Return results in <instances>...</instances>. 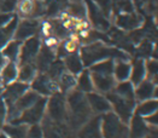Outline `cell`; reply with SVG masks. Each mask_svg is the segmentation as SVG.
I'll use <instances>...</instances> for the list:
<instances>
[{
	"label": "cell",
	"mask_w": 158,
	"mask_h": 138,
	"mask_svg": "<svg viewBox=\"0 0 158 138\" xmlns=\"http://www.w3.org/2000/svg\"><path fill=\"white\" fill-rule=\"evenodd\" d=\"M65 102L68 110L66 125L73 132L77 131L91 116H93V113L86 98V93L74 88L73 91L66 93Z\"/></svg>",
	"instance_id": "6da1fadb"
},
{
	"label": "cell",
	"mask_w": 158,
	"mask_h": 138,
	"mask_svg": "<svg viewBox=\"0 0 158 138\" xmlns=\"http://www.w3.org/2000/svg\"><path fill=\"white\" fill-rule=\"evenodd\" d=\"M80 57L82 59L83 67H91L92 64L104 59H131L128 52L115 46H109L103 41H94L80 46Z\"/></svg>",
	"instance_id": "7a4b0ae2"
},
{
	"label": "cell",
	"mask_w": 158,
	"mask_h": 138,
	"mask_svg": "<svg viewBox=\"0 0 158 138\" xmlns=\"http://www.w3.org/2000/svg\"><path fill=\"white\" fill-rule=\"evenodd\" d=\"M102 135L103 138H128V125L110 110L102 115Z\"/></svg>",
	"instance_id": "3957f363"
},
{
	"label": "cell",
	"mask_w": 158,
	"mask_h": 138,
	"mask_svg": "<svg viewBox=\"0 0 158 138\" xmlns=\"http://www.w3.org/2000/svg\"><path fill=\"white\" fill-rule=\"evenodd\" d=\"M45 116L56 124H66L68 110L65 95H63L62 92H56L52 96L47 97Z\"/></svg>",
	"instance_id": "277c9868"
},
{
	"label": "cell",
	"mask_w": 158,
	"mask_h": 138,
	"mask_svg": "<svg viewBox=\"0 0 158 138\" xmlns=\"http://www.w3.org/2000/svg\"><path fill=\"white\" fill-rule=\"evenodd\" d=\"M17 17L22 19H39L47 14L46 0H17L16 4Z\"/></svg>",
	"instance_id": "5b68a950"
},
{
	"label": "cell",
	"mask_w": 158,
	"mask_h": 138,
	"mask_svg": "<svg viewBox=\"0 0 158 138\" xmlns=\"http://www.w3.org/2000/svg\"><path fill=\"white\" fill-rule=\"evenodd\" d=\"M105 96L107 98V101L110 102L111 110L118 116L121 121H123L124 124L128 125L132 115L134 114V108L136 106V102L131 101V99H126L123 97H119L118 95H116L112 91L106 93Z\"/></svg>",
	"instance_id": "8992f818"
},
{
	"label": "cell",
	"mask_w": 158,
	"mask_h": 138,
	"mask_svg": "<svg viewBox=\"0 0 158 138\" xmlns=\"http://www.w3.org/2000/svg\"><path fill=\"white\" fill-rule=\"evenodd\" d=\"M46 103H47V97L41 96L31 107L26 109L15 121L10 124H23L27 126L40 124L46 113Z\"/></svg>",
	"instance_id": "52a82bcc"
},
{
	"label": "cell",
	"mask_w": 158,
	"mask_h": 138,
	"mask_svg": "<svg viewBox=\"0 0 158 138\" xmlns=\"http://www.w3.org/2000/svg\"><path fill=\"white\" fill-rule=\"evenodd\" d=\"M30 88L42 97H50L59 92L57 81L52 80L46 73H38L35 79L30 83Z\"/></svg>",
	"instance_id": "ba28073f"
},
{
	"label": "cell",
	"mask_w": 158,
	"mask_h": 138,
	"mask_svg": "<svg viewBox=\"0 0 158 138\" xmlns=\"http://www.w3.org/2000/svg\"><path fill=\"white\" fill-rule=\"evenodd\" d=\"M41 40L38 35H34L29 39H27L22 42L19 56L17 64H23V63H34L36 56L39 54V50L41 47Z\"/></svg>",
	"instance_id": "9c48e42d"
},
{
	"label": "cell",
	"mask_w": 158,
	"mask_h": 138,
	"mask_svg": "<svg viewBox=\"0 0 158 138\" xmlns=\"http://www.w3.org/2000/svg\"><path fill=\"white\" fill-rule=\"evenodd\" d=\"M114 22L116 27L123 32H132L144 26V17L140 14L133 11L127 14H119L114 16Z\"/></svg>",
	"instance_id": "30bf717a"
},
{
	"label": "cell",
	"mask_w": 158,
	"mask_h": 138,
	"mask_svg": "<svg viewBox=\"0 0 158 138\" xmlns=\"http://www.w3.org/2000/svg\"><path fill=\"white\" fill-rule=\"evenodd\" d=\"M85 5L87 9V16H88V21L91 22L92 27H94L99 32H106L110 29V19L103 14L98 6L93 2L92 0H85Z\"/></svg>",
	"instance_id": "8fae6325"
},
{
	"label": "cell",
	"mask_w": 158,
	"mask_h": 138,
	"mask_svg": "<svg viewBox=\"0 0 158 138\" xmlns=\"http://www.w3.org/2000/svg\"><path fill=\"white\" fill-rule=\"evenodd\" d=\"M40 126L42 130L44 138H69L70 133L73 132L66 124H56L46 116H44Z\"/></svg>",
	"instance_id": "7c38bea8"
},
{
	"label": "cell",
	"mask_w": 158,
	"mask_h": 138,
	"mask_svg": "<svg viewBox=\"0 0 158 138\" xmlns=\"http://www.w3.org/2000/svg\"><path fill=\"white\" fill-rule=\"evenodd\" d=\"M39 19H28V18H26V19L18 21L15 34H13V39L19 40V41H24L27 39L36 35L39 33Z\"/></svg>",
	"instance_id": "4fadbf2b"
},
{
	"label": "cell",
	"mask_w": 158,
	"mask_h": 138,
	"mask_svg": "<svg viewBox=\"0 0 158 138\" xmlns=\"http://www.w3.org/2000/svg\"><path fill=\"white\" fill-rule=\"evenodd\" d=\"M77 138H103L102 115H93L77 130Z\"/></svg>",
	"instance_id": "5bb4252c"
},
{
	"label": "cell",
	"mask_w": 158,
	"mask_h": 138,
	"mask_svg": "<svg viewBox=\"0 0 158 138\" xmlns=\"http://www.w3.org/2000/svg\"><path fill=\"white\" fill-rule=\"evenodd\" d=\"M29 88H30L29 84L21 83V81L16 80L12 84H9L5 87V90H2L0 96H1V99L4 101V103L6 104V107H9V106H12L13 103Z\"/></svg>",
	"instance_id": "9a60e30c"
},
{
	"label": "cell",
	"mask_w": 158,
	"mask_h": 138,
	"mask_svg": "<svg viewBox=\"0 0 158 138\" xmlns=\"http://www.w3.org/2000/svg\"><path fill=\"white\" fill-rule=\"evenodd\" d=\"M86 98H87L88 106L92 110L93 115H103L111 110L110 102L107 101L105 95L98 93L95 91H91L86 93Z\"/></svg>",
	"instance_id": "2e32d148"
},
{
	"label": "cell",
	"mask_w": 158,
	"mask_h": 138,
	"mask_svg": "<svg viewBox=\"0 0 158 138\" xmlns=\"http://www.w3.org/2000/svg\"><path fill=\"white\" fill-rule=\"evenodd\" d=\"M134 96H135L136 103L146 101V99L156 98L157 97V81L144 79L141 83L138 84L134 87Z\"/></svg>",
	"instance_id": "e0dca14e"
},
{
	"label": "cell",
	"mask_w": 158,
	"mask_h": 138,
	"mask_svg": "<svg viewBox=\"0 0 158 138\" xmlns=\"http://www.w3.org/2000/svg\"><path fill=\"white\" fill-rule=\"evenodd\" d=\"M91 79H92L93 90L98 93H102V95H106V93L111 92L116 85V80L114 79L112 75L91 73Z\"/></svg>",
	"instance_id": "ac0fdd59"
},
{
	"label": "cell",
	"mask_w": 158,
	"mask_h": 138,
	"mask_svg": "<svg viewBox=\"0 0 158 138\" xmlns=\"http://www.w3.org/2000/svg\"><path fill=\"white\" fill-rule=\"evenodd\" d=\"M150 127L152 126L146 124L143 116L134 113L128 123V138H145Z\"/></svg>",
	"instance_id": "d6986e66"
},
{
	"label": "cell",
	"mask_w": 158,
	"mask_h": 138,
	"mask_svg": "<svg viewBox=\"0 0 158 138\" xmlns=\"http://www.w3.org/2000/svg\"><path fill=\"white\" fill-rule=\"evenodd\" d=\"M56 58L57 57H56V52L54 51L47 49L44 45H41V47H40L39 50V54H38L35 61H34V64L36 67L38 73H45Z\"/></svg>",
	"instance_id": "ffe728a7"
},
{
	"label": "cell",
	"mask_w": 158,
	"mask_h": 138,
	"mask_svg": "<svg viewBox=\"0 0 158 138\" xmlns=\"http://www.w3.org/2000/svg\"><path fill=\"white\" fill-rule=\"evenodd\" d=\"M131 69H132L131 59H128V61H126V59H115V62H114V70H112V76L116 80V83L129 80Z\"/></svg>",
	"instance_id": "44dd1931"
},
{
	"label": "cell",
	"mask_w": 158,
	"mask_h": 138,
	"mask_svg": "<svg viewBox=\"0 0 158 138\" xmlns=\"http://www.w3.org/2000/svg\"><path fill=\"white\" fill-rule=\"evenodd\" d=\"M132 69H131V76L129 81L135 87L138 84H140L144 79H146V69H145V59L143 58H135L131 62Z\"/></svg>",
	"instance_id": "7402d4cb"
},
{
	"label": "cell",
	"mask_w": 158,
	"mask_h": 138,
	"mask_svg": "<svg viewBox=\"0 0 158 138\" xmlns=\"http://www.w3.org/2000/svg\"><path fill=\"white\" fill-rule=\"evenodd\" d=\"M18 74V64L16 62L6 61L5 64L1 67L0 73V83L2 86H7L9 84H12L17 80Z\"/></svg>",
	"instance_id": "603a6c76"
},
{
	"label": "cell",
	"mask_w": 158,
	"mask_h": 138,
	"mask_svg": "<svg viewBox=\"0 0 158 138\" xmlns=\"http://www.w3.org/2000/svg\"><path fill=\"white\" fill-rule=\"evenodd\" d=\"M38 75V70L34 63H23L18 64V74H17V81L29 84L35 79Z\"/></svg>",
	"instance_id": "cb8c5ba5"
},
{
	"label": "cell",
	"mask_w": 158,
	"mask_h": 138,
	"mask_svg": "<svg viewBox=\"0 0 158 138\" xmlns=\"http://www.w3.org/2000/svg\"><path fill=\"white\" fill-rule=\"evenodd\" d=\"M62 61H63V63H64V67H65L66 71L74 74L75 76L79 75L80 73L85 69L79 52H77V54H73V55L65 56Z\"/></svg>",
	"instance_id": "d4e9b609"
},
{
	"label": "cell",
	"mask_w": 158,
	"mask_h": 138,
	"mask_svg": "<svg viewBox=\"0 0 158 138\" xmlns=\"http://www.w3.org/2000/svg\"><path fill=\"white\" fill-rule=\"evenodd\" d=\"M57 84H58L59 92H62L63 95H66V93H69L70 91H73L76 87V76L74 74L64 70L63 74L59 76Z\"/></svg>",
	"instance_id": "484cf974"
},
{
	"label": "cell",
	"mask_w": 158,
	"mask_h": 138,
	"mask_svg": "<svg viewBox=\"0 0 158 138\" xmlns=\"http://www.w3.org/2000/svg\"><path fill=\"white\" fill-rule=\"evenodd\" d=\"M22 42L23 41L12 39V40H10V41L7 42V44L0 50L6 61H11V62H16V63H17Z\"/></svg>",
	"instance_id": "4316f807"
},
{
	"label": "cell",
	"mask_w": 158,
	"mask_h": 138,
	"mask_svg": "<svg viewBox=\"0 0 158 138\" xmlns=\"http://www.w3.org/2000/svg\"><path fill=\"white\" fill-rule=\"evenodd\" d=\"M17 23H18V17L17 15H15L12 19L4 27H0V50L13 39V34H15V30L17 27Z\"/></svg>",
	"instance_id": "83f0119b"
},
{
	"label": "cell",
	"mask_w": 158,
	"mask_h": 138,
	"mask_svg": "<svg viewBox=\"0 0 158 138\" xmlns=\"http://www.w3.org/2000/svg\"><path fill=\"white\" fill-rule=\"evenodd\" d=\"M28 126L23 124H5L1 128L9 138H27Z\"/></svg>",
	"instance_id": "f1b7e54d"
},
{
	"label": "cell",
	"mask_w": 158,
	"mask_h": 138,
	"mask_svg": "<svg viewBox=\"0 0 158 138\" xmlns=\"http://www.w3.org/2000/svg\"><path fill=\"white\" fill-rule=\"evenodd\" d=\"M76 90H79L83 93H88L93 90L92 79H91V73L88 69H83L79 75H76Z\"/></svg>",
	"instance_id": "f546056e"
},
{
	"label": "cell",
	"mask_w": 158,
	"mask_h": 138,
	"mask_svg": "<svg viewBox=\"0 0 158 138\" xmlns=\"http://www.w3.org/2000/svg\"><path fill=\"white\" fill-rule=\"evenodd\" d=\"M134 113L143 118L151 115L153 113H157V99L151 98V99H146L143 102H138V106H135L134 108Z\"/></svg>",
	"instance_id": "4dcf8cb0"
},
{
	"label": "cell",
	"mask_w": 158,
	"mask_h": 138,
	"mask_svg": "<svg viewBox=\"0 0 158 138\" xmlns=\"http://www.w3.org/2000/svg\"><path fill=\"white\" fill-rule=\"evenodd\" d=\"M112 92H115L116 95L119 97H123L126 99H131V101H135V96H134V86L129 80L126 81H121V83H116L115 87L112 88ZM136 102V101H135Z\"/></svg>",
	"instance_id": "1f68e13d"
},
{
	"label": "cell",
	"mask_w": 158,
	"mask_h": 138,
	"mask_svg": "<svg viewBox=\"0 0 158 138\" xmlns=\"http://www.w3.org/2000/svg\"><path fill=\"white\" fill-rule=\"evenodd\" d=\"M111 9L112 16L135 11V6L132 0H111Z\"/></svg>",
	"instance_id": "d6a6232c"
},
{
	"label": "cell",
	"mask_w": 158,
	"mask_h": 138,
	"mask_svg": "<svg viewBox=\"0 0 158 138\" xmlns=\"http://www.w3.org/2000/svg\"><path fill=\"white\" fill-rule=\"evenodd\" d=\"M114 62L115 59H104L100 62H97L89 67L91 73H98V74H105V75H112V70H114Z\"/></svg>",
	"instance_id": "836d02e7"
},
{
	"label": "cell",
	"mask_w": 158,
	"mask_h": 138,
	"mask_svg": "<svg viewBox=\"0 0 158 138\" xmlns=\"http://www.w3.org/2000/svg\"><path fill=\"white\" fill-rule=\"evenodd\" d=\"M145 69H146V79L157 80V59L156 58H147L145 59Z\"/></svg>",
	"instance_id": "e575fe53"
},
{
	"label": "cell",
	"mask_w": 158,
	"mask_h": 138,
	"mask_svg": "<svg viewBox=\"0 0 158 138\" xmlns=\"http://www.w3.org/2000/svg\"><path fill=\"white\" fill-rule=\"evenodd\" d=\"M98 6V9L105 15L109 19L112 17V9H111V0H92Z\"/></svg>",
	"instance_id": "d590c367"
},
{
	"label": "cell",
	"mask_w": 158,
	"mask_h": 138,
	"mask_svg": "<svg viewBox=\"0 0 158 138\" xmlns=\"http://www.w3.org/2000/svg\"><path fill=\"white\" fill-rule=\"evenodd\" d=\"M60 39L59 38H57L56 35H50V37H46V38H44V46H46L47 49H50V50H52V51H57V49L59 47V45H60Z\"/></svg>",
	"instance_id": "8d00e7d4"
},
{
	"label": "cell",
	"mask_w": 158,
	"mask_h": 138,
	"mask_svg": "<svg viewBox=\"0 0 158 138\" xmlns=\"http://www.w3.org/2000/svg\"><path fill=\"white\" fill-rule=\"evenodd\" d=\"M39 33L42 38H46V37H50L53 34V26H52V21H41L40 22V27H39Z\"/></svg>",
	"instance_id": "74e56055"
},
{
	"label": "cell",
	"mask_w": 158,
	"mask_h": 138,
	"mask_svg": "<svg viewBox=\"0 0 158 138\" xmlns=\"http://www.w3.org/2000/svg\"><path fill=\"white\" fill-rule=\"evenodd\" d=\"M27 138H44L42 137V130L40 124L30 125L27 130Z\"/></svg>",
	"instance_id": "f35d334b"
},
{
	"label": "cell",
	"mask_w": 158,
	"mask_h": 138,
	"mask_svg": "<svg viewBox=\"0 0 158 138\" xmlns=\"http://www.w3.org/2000/svg\"><path fill=\"white\" fill-rule=\"evenodd\" d=\"M17 0H0V12H13Z\"/></svg>",
	"instance_id": "ab89813d"
},
{
	"label": "cell",
	"mask_w": 158,
	"mask_h": 138,
	"mask_svg": "<svg viewBox=\"0 0 158 138\" xmlns=\"http://www.w3.org/2000/svg\"><path fill=\"white\" fill-rule=\"evenodd\" d=\"M5 124H6V104L0 98V131Z\"/></svg>",
	"instance_id": "60d3db41"
},
{
	"label": "cell",
	"mask_w": 158,
	"mask_h": 138,
	"mask_svg": "<svg viewBox=\"0 0 158 138\" xmlns=\"http://www.w3.org/2000/svg\"><path fill=\"white\" fill-rule=\"evenodd\" d=\"M13 12H0V27H4L6 26L13 17H15Z\"/></svg>",
	"instance_id": "b9f144b4"
},
{
	"label": "cell",
	"mask_w": 158,
	"mask_h": 138,
	"mask_svg": "<svg viewBox=\"0 0 158 138\" xmlns=\"http://www.w3.org/2000/svg\"><path fill=\"white\" fill-rule=\"evenodd\" d=\"M0 138H9V137H7V136H6L4 132H1V131H0Z\"/></svg>",
	"instance_id": "7bdbcfd3"
},
{
	"label": "cell",
	"mask_w": 158,
	"mask_h": 138,
	"mask_svg": "<svg viewBox=\"0 0 158 138\" xmlns=\"http://www.w3.org/2000/svg\"><path fill=\"white\" fill-rule=\"evenodd\" d=\"M2 90H4V86L1 85V83H0V95H1V92H2Z\"/></svg>",
	"instance_id": "ee69618b"
},
{
	"label": "cell",
	"mask_w": 158,
	"mask_h": 138,
	"mask_svg": "<svg viewBox=\"0 0 158 138\" xmlns=\"http://www.w3.org/2000/svg\"><path fill=\"white\" fill-rule=\"evenodd\" d=\"M0 73H1V66H0Z\"/></svg>",
	"instance_id": "f6af8a7d"
}]
</instances>
